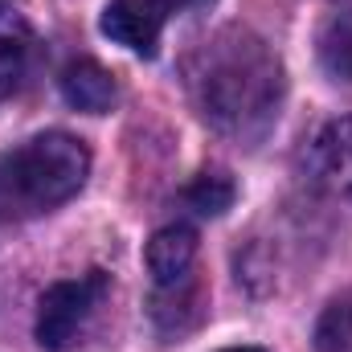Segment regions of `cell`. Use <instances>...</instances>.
<instances>
[{"instance_id":"4fadbf2b","label":"cell","mask_w":352,"mask_h":352,"mask_svg":"<svg viewBox=\"0 0 352 352\" xmlns=\"http://www.w3.org/2000/svg\"><path fill=\"white\" fill-rule=\"evenodd\" d=\"M226 352H263V349H226Z\"/></svg>"},{"instance_id":"5b68a950","label":"cell","mask_w":352,"mask_h":352,"mask_svg":"<svg viewBox=\"0 0 352 352\" xmlns=\"http://www.w3.org/2000/svg\"><path fill=\"white\" fill-rule=\"evenodd\" d=\"M307 176L336 201H352V119H332L307 148Z\"/></svg>"},{"instance_id":"7c38bea8","label":"cell","mask_w":352,"mask_h":352,"mask_svg":"<svg viewBox=\"0 0 352 352\" xmlns=\"http://www.w3.org/2000/svg\"><path fill=\"white\" fill-rule=\"evenodd\" d=\"M168 4H176V8H201V4H209V0H168Z\"/></svg>"},{"instance_id":"3957f363","label":"cell","mask_w":352,"mask_h":352,"mask_svg":"<svg viewBox=\"0 0 352 352\" xmlns=\"http://www.w3.org/2000/svg\"><path fill=\"white\" fill-rule=\"evenodd\" d=\"M107 295H111L107 270H87L78 278L54 283L41 295V307H37V340H41V349L50 352L74 349L87 336V328L94 324V316L102 311Z\"/></svg>"},{"instance_id":"52a82bcc","label":"cell","mask_w":352,"mask_h":352,"mask_svg":"<svg viewBox=\"0 0 352 352\" xmlns=\"http://www.w3.org/2000/svg\"><path fill=\"white\" fill-rule=\"evenodd\" d=\"M33 66V25L8 0H0V102L16 94Z\"/></svg>"},{"instance_id":"277c9868","label":"cell","mask_w":352,"mask_h":352,"mask_svg":"<svg viewBox=\"0 0 352 352\" xmlns=\"http://www.w3.org/2000/svg\"><path fill=\"white\" fill-rule=\"evenodd\" d=\"M98 25L115 45L140 58H156L164 25H168V0H111Z\"/></svg>"},{"instance_id":"6da1fadb","label":"cell","mask_w":352,"mask_h":352,"mask_svg":"<svg viewBox=\"0 0 352 352\" xmlns=\"http://www.w3.org/2000/svg\"><path fill=\"white\" fill-rule=\"evenodd\" d=\"M184 90L213 131L254 144L278 119L283 66L258 33L226 25L184 58Z\"/></svg>"},{"instance_id":"8fae6325","label":"cell","mask_w":352,"mask_h":352,"mask_svg":"<svg viewBox=\"0 0 352 352\" xmlns=\"http://www.w3.org/2000/svg\"><path fill=\"white\" fill-rule=\"evenodd\" d=\"M316 349L320 352H352V295L332 299L316 320Z\"/></svg>"},{"instance_id":"8992f818","label":"cell","mask_w":352,"mask_h":352,"mask_svg":"<svg viewBox=\"0 0 352 352\" xmlns=\"http://www.w3.org/2000/svg\"><path fill=\"white\" fill-rule=\"evenodd\" d=\"M144 263L152 270L156 291H168V287H180V283L197 278V234L188 226L156 230L148 250H144Z\"/></svg>"},{"instance_id":"ba28073f","label":"cell","mask_w":352,"mask_h":352,"mask_svg":"<svg viewBox=\"0 0 352 352\" xmlns=\"http://www.w3.org/2000/svg\"><path fill=\"white\" fill-rule=\"evenodd\" d=\"M62 98L74 111L107 115L119 102V87H115V74L107 66H98L94 58H78V62H70L62 70Z\"/></svg>"},{"instance_id":"30bf717a","label":"cell","mask_w":352,"mask_h":352,"mask_svg":"<svg viewBox=\"0 0 352 352\" xmlns=\"http://www.w3.org/2000/svg\"><path fill=\"white\" fill-rule=\"evenodd\" d=\"M234 192H238L234 180L213 168V173H197L192 176V184L184 188V205L197 209L201 217H221V213L234 205Z\"/></svg>"},{"instance_id":"7a4b0ae2","label":"cell","mask_w":352,"mask_h":352,"mask_svg":"<svg viewBox=\"0 0 352 352\" xmlns=\"http://www.w3.org/2000/svg\"><path fill=\"white\" fill-rule=\"evenodd\" d=\"M90 176V148L70 131H41L0 156V226L66 205Z\"/></svg>"},{"instance_id":"9c48e42d","label":"cell","mask_w":352,"mask_h":352,"mask_svg":"<svg viewBox=\"0 0 352 352\" xmlns=\"http://www.w3.org/2000/svg\"><path fill=\"white\" fill-rule=\"evenodd\" d=\"M320 62L332 78L352 82V8L336 12L320 29Z\"/></svg>"}]
</instances>
